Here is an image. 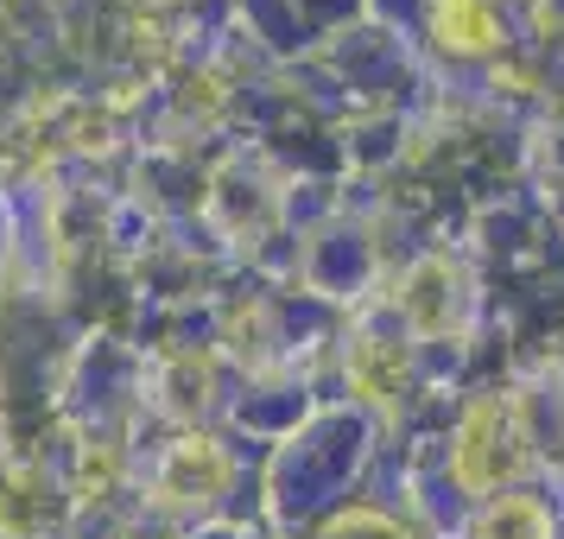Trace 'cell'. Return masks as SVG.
I'll use <instances>...</instances> for the list:
<instances>
[{
  "label": "cell",
  "instance_id": "obj_1",
  "mask_svg": "<svg viewBox=\"0 0 564 539\" xmlns=\"http://www.w3.org/2000/svg\"><path fill=\"white\" fill-rule=\"evenodd\" d=\"M451 20H457V52H488L495 45V13H488L482 0H444L437 26H451Z\"/></svg>",
  "mask_w": 564,
  "mask_h": 539
}]
</instances>
